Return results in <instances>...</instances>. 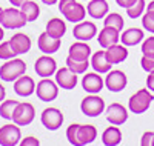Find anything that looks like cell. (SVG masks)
Wrapping results in <instances>:
<instances>
[{"mask_svg":"<svg viewBox=\"0 0 154 146\" xmlns=\"http://www.w3.org/2000/svg\"><path fill=\"white\" fill-rule=\"evenodd\" d=\"M46 32L51 37H56V38H62L63 34L66 32V25L62 19L59 17H53L48 23H46Z\"/></svg>","mask_w":154,"mask_h":146,"instance_id":"27","label":"cell"},{"mask_svg":"<svg viewBox=\"0 0 154 146\" xmlns=\"http://www.w3.org/2000/svg\"><path fill=\"white\" fill-rule=\"evenodd\" d=\"M56 83L62 89H74L77 85V74L72 72L68 66L56 71Z\"/></svg>","mask_w":154,"mask_h":146,"instance_id":"13","label":"cell"},{"mask_svg":"<svg viewBox=\"0 0 154 146\" xmlns=\"http://www.w3.org/2000/svg\"><path fill=\"white\" fill-rule=\"evenodd\" d=\"M108 2L106 0H89V3L86 5V12L93 19H103L108 14Z\"/></svg>","mask_w":154,"mask_h":146,"instance_id":"22","label":"cell"},{"mask_svg":"<svg viewBox=\"0 0 154 146\" xmlns=\"http://www.w3.org/2000/svg\"><path fill=\"white\" fill-rule=\"evenodd\" d=\"M97 34V26L93 23V22H79L74 29H72V35L75 40H82V42H88L91 40V38H94Z\"/></svg>","mask_w":154,"mask_h":146,"instance_id":"10","label":"cell"},{"mask_svg":"<svg viewBox=\"0 0 154 146\" xmlns=\"http://www.w3.org/2000/svg\"><path fill=\"white\" fill-rule=\"evenodd\" d=\"M105 56H106V59H108V62H109L111 65H119V63H122L123 60H126V57H128V49H126V46H125L123 43H122V45L116 43V45H111L109 48H106Z\"/></svg>","mask_w":154,"mask_h":146,"instance_id":"18","label":"cell"},{"mask_svg":"<svg viewBox=\"0 0 154 146\" xmlns=\"http://www.w3.org/2000/svg\"><path fill=\"white\" fill-rule=\"evenodd\" d=\"M134 2H136V0H116V3H117L120 8H125V9L130 8Z\"/></svg>","mask_w":154,"mask_h":146,"instance_id":"42","label":"cell"},{"mask_svg":"<svg viewBox=\"0 0 154 146\" xmlns=\"http://www.w3.org/2000/svg\"><path fill=\"white\" fill-rule=\"evenodd\" d=\"M3 35H5V28H3L2 25H0V40L3 38Z\"/></svg>","mask_w":154,"mask_h":146,"instance_id":"47","label":"cell"},{"mask_svg":"<svg viewBox=\"0 0 154 146\" xmlns=\"http://www.w3.org/2000/svg\"><path fill=\"white\" fill-rule=\"evenodd\" d=\"M35 92H37V97L42 102H53L59 96V85L56 82H53L51 78L45 77L37 83Z\"/></svg>","mask_w":154,"mask_h":146,"instance_id":"5","label":"cell"},{"mask_svg":"<svg viewBox=\"0 0 154 146\" xmlns=\"http://www.w3.org/2000/svg\"><path fill=\"white\" fill-rule=\"evenodd\" d=\"M42 125L49 131H57L63 123V114L57 108H46L40 115Z\"/></svg>","mask_w":154,"mask_h":146,"instance_id":"8","label":"cell"},{"mask_svg":"<svg viewBox=\"0 0 154 146\" xmlns=\"http://www.w3.org/2000/svg\"><path fill=\"white\" fill-rule=\"evenodd\" d=\"M146 88L154 92V71H151L146 77Z\"/></svg>","mask_w":154,"mask_h":146,"instance_id":"40","label":"cell"},{"mask_svg":"<svg viewBox=\"0 0 154 146\" xmlns=\"http://www.w3.org/2000/svg\"><path fill=\"white\" fill-rule=\"evenodd\" d=\"M105 82L103 78L99 75V72H89V74H85V77L82 78V88L89 92V94H97V92L102 91Z\"/></svg>","mask_w":154,"mask_h":146,"instance_id":"14","label":"cell"},{"mask_svg":"<svg viewBox=\"0 0 154 146\" xmlns=\"http://www.w3.org/2000/svg\"><path fill=\"white\" fill-rule=\"evenodd\" d=\"M5 96H6V89L3 88V85H0V102L5 100Z\"/></svg>","mask_w":154,"mask_h":146,"instance_id":"44","label":"cell"},{"mask_svg":"<svg viewBox=\"0 0 154 146\" xmlns=\"http://www.w3.org/2000/svg\"><path fill=\"white\" fill-rule=\"evenodd\" d=\"M42 2H43L45 5H49V6H51V5H54V3H57L59 0H42Z\"/></svg>","mask_w":154,"mask_h":146,"instance_id":"45","label":"cell"},{"mask_svg":"<svg viewBox=\"0 0 154 146\" xmlns=\"http://www.w3.org/2000/svg\"><path fill=\"white\" fill-rule=\"evenodd\" d=\"M74 2H75V0H59V11L63 12V11H65L71 3H74Z\"/></svg>","mask_w":154,"mask_h":146,"instance_id":"41","label":"cell"},{"mask_svg":"<svg viewBox=\"0 0 154 146\" xmlns=\"http://www.w3.org/2000/svg\"><path fill=\"white\" fill-rule=\"evenodd\" d=\"M26 0H9V3L12 5V6H22Z\"/></svg>","mask_w":154,"mask_h":146,"instance_id":"43","label":"cell"},{"mask_svg":"<svg viewBox=\"0 0 154 146\" xmlns=\"http://www.w3.org/2000/svg\"><path fill=\"white\" fill-rule=\"evenodd\" d=\"M142 52H143V56L154 57V37H148L146 40H143V43H142Z\"/></svg>","mask_w":154,"mask_h":146,"instance_id":"35","label":"cell"},{"mask_svg":"<svg viewBox=\"0 0 154 146\" xmlns=\"http://www.w3.org/2000/svg\"><path fill=\"white\" fill-rule=\"evenodd\" d=\"M140 65H142V69H143V71H146V72L154 71V57L143 56L142 59H140Z\"/></svg>","mask_w":154,"mask_h":146,"instance_id":"37","label":"cell"},{"mask_svg":"<svg viewBox=\"0 0 154 146\" xmlns=\"http://www.w3.org/2000/svg\"><path fill=\"white\" fill-rule=\"evenodd\" d=\"M77 128H79V123H72L66 129V138L74 146H77Z\"/></svg>","mask_w":154,"mask_h":146,"instance_id":"36","label":"cell"},{"mask_svg":"<svg viewBox=\"0 0 154 146\" xmlns=\"http://www.w3.org/2000/svg\"><path fill=\"white\" fill-rule=\"evenodd\" d=\"M154 100L152 91L146 89H139L136 94H133L128 100V108L133 114H143L145 111H148L151 102Z\"/></svg>","mask_w":154,"mask_h":146,"instance_id":"2","label":"cell"},{"mask_svg":"<svg viewBox=\"0 0 154 146\" xmlns=\"http://www.w3.org/2000/svg\"><path fill=\"white\" fill-rule=\"evenodd\" d=\"M126 83H128V78L123 71H119V69L108 71V75L105 78V85L111 92H120L122 89H125Z\"/></svg>","mask_w":154,"mask_h":146,"instance_id":"11","label":"cell"},{"mask_svg":"<svg viewBox=\"0 0 154 146\" xmlns=\"http://www.w3.org/2000/svg\"><path fill=\"white\" fill-rule=\"evenodd\" d=\"M91 66L94 68L96 72L99 74H105L108 71H111V63L108 62L106 56H105V51H97L93 54V59H91Z\"/></svg>","mask_w":154,"mask_h":146,"instance_id":"25","label":"cell"},{"mask_svg":"<svg viewBox=\"0 0 154 146\" xmlns=\"http://www.w3.org/2000/svg\"><path fill=\"white\" fill-rule=\"evenodd\" d=\"M26 23H28L26 17L17 8H6L0 14V25L5 29H19V28H23Z\"/></svg>","mask_w":154,"mask_h":146,"instance_id":"3","label":"cell"},{"mask_svg":"<svg viewBox=\"0 0 154 146\" xmlns=\"http://www.w3.org/2000/svg\"><path fill=\"white\" fill-rule=\"evenodd\" d=\"M17 56V52L14 51V48H12L11 42H2L0 43V59L2 60H9V59H14Z\"/></svg>","mask_w":154,"mask_h":146,"instance_id":"33","label":"cell"},{"mask_svg":"<svg viewBox=\"0 0 154 146\" xmlns=\"http://www.w3.org/2000/svg\"><path fill=\"white\" fill-rule=\"evenodd\" d=\"M2 11H3V9H2V8H0V14H2Z\"/></svg>","mask_w":154,"mask_h":146,"instance_id":"48","label":"cell"},{"mask_svg":"<svg viewBox=\"0 0 154 146\" xmlns=\"http://www.w3.org/2000/svg\"><path fill=\"white\" fill-rule=\"evenodd\" d=\"M26 71V63L22 59H9L0 66V78L3 82H16Z\"/></svg>","mask_w":154,"mask_h":146,"instance_id":"1","label":"cell"},{"mask_svg":"<svg viewBox=\"0 0 154 146\" xmlns=\"http://www.w3.org/2000/svg\"><path fill=\"white\" fill-rule=\"evenodd\" d=\"M34 117H35L34 106L26 102H23V103L19 102V105L14 109V114H12V122L19 126H28L34 120Z\"/></svg>","mask_w":154,"mask_h":146,"instance_id":"4","label":"cell"},{"mask_svg":"<svg viewBox=\"0 0 154 146\" xmlns=\"http://www.w3.org/2000/svg\"><path fill=\"white\" fill-rule=\"evenodd\" d=\"M11 45L14 48V51L17 54H26V52L31 49V38L23 34V32H17L11 37Z\"/></svg>","mask_w":154,"mask_h":146,"instance_id":"24","label":"cell"},{"mask_svg":"<svg viewBox=\"0 0 154 146\" xmlns=\"http://www.w3.org/2000/svg\"><path fill=\"white\" fill-rule=\"evenodd\" d=\"M143 28L149 32H154V11H146L145 16L142 17Z\"/></svg>","mask_w":154,"mask_h":146,"instance_id":"34","label":"cell"},{"mask_svg":"<svg viewBox=\"0 0 154 146\" xmlns=\"http://www.w3.org/2000/svg\"><path fill=\"white\" fill-rule=\"evenodd\" d=\"M34 71L37 72L38 77H51L53 74H56L57 71V63L56 60L51 57L49 54H45L42 57H38L35 60V65H34Z\"/></svg>","mask_w":154,"mask_h":146,"instance_id":"9","label":"cell"},{"mask_svg":"<svg viewBox=\"0 0 154 146\" xmlns=\"http://www.w3.org/2000/svg\"><path fill=\"white\" fill-rule=\"evenodd\" d=\"M143 31L139 29V28H130V29H125L120 35V42L125 45V46H136L139 45L140 42L143 40Z\"/></svg>","mask_w":154,"mask_h":146,"instance_id":"23","label":"cell"},{"mask_svg":"<svg viewBox=\"0 0 154 146\" xmlns=\"http://www.w3.org/2000/svg\"><path fill=\"white\" fill-rule=\"evenodd\" d=\"M119 29L112 28V26H105V28H102V31L99 32V45L102 48H109L111 45H116L120 42V35H119Z\"/></svg>","mask_w":154,"mask_h":146,"instance_id":"16","label":"cell"},{"mask_svg":"<svg viewBox=\"0 0 154 146\" xmlns=\"http://www.w3.org/2000/svg\"><path fill=\"white\" fill-rule=\"evenodd\" d=\"M14 91L20 97H29L31 94L35 92V83H34V80L31 77L23 74L14 82Z\"/></svg>","mask_w":154,"mask_h":146,"instance_id":"17","label":"cell"},{"mask_svg":"<svg viewBox=\"0 0 154 146\" xmlns=\"http://www.w3.org/2000/svg\"><path fill=\"white\" fill-rule=\"evenodd\" d=\"M143 11H145V0H136L130 8H126V14L131 19H137L139 16L143 14Z\"/></svg>","mask_w":154,"mask_h":146,"instance_id":"32","label":"cell"},{"mask_svg":"<svg viewBox=\"0 0 154 146\" xmlns=\"http://www.w3.org/2000/svg\"><path fill=\"white\" fill-rule=\"evenodd\" d=\"M62 14L65 16V19H66L68 22L79 23V22H82V20L85 19V16H86V8H85L82 3L74 2V3H71L65 11H63Z\"/></svg>","mask_w":154,"mask_h":146,"instance_id":"20","label":"cell"},{"mask_svg":"<svg viewBox=\"0 0 154 146\" xmlns=\"http://www.w3.org/2000/svg\"><path fill=\"white\" fill-rule=\"evenodd\" d=\"M91 65L88 60H74V59H71L69 56H68V59H66V66L72 71V72H75V74H83L86 69H88V66Z\"/></svg>","mask_w":154,"mask_h":146,"instance_id":"30","label":"cell"},{"mask_svg":"<svg viewBox=\"0 0 154 146\" xmlns=\"http://www.w3.org/2000/svg\"><path fill=\"white\" fill-rule=\"evenodd\" d=\"M146 11H154V0L148 3V8H146Z\"/></svg>","mask_w":154,"mask_h":146,"instance_id":"46","label":"cell"},{"mask_svg":"<svg viewBox=\"0 0 154 146\" xmlns=\"http://www.w3.org/2000/svg\"><path fill=\"white\" fill-rule=\"evenodd\" d=\"M152 146H154V138H152Z\"/></svg>","mask_w":154,"mask_h":146,"instance_id":"49","label":"cell"},{"mask_svg":"<svg viewBox=\"0 0 154 146\" xmlns=\"http://www.w3.org/2000/svg\"><path fill=\"white\" fill-rule=\"evenodd\" d=\"M106 120L111 125H123L128 120V111L120 103H111L106 108Z\"/></svg>","mask_w":154,"mask_h":146,"instance_id":"12","label":"cell"},{"mask_svg":"<svg viewBox=\"0 0 154 146\" xmlns=\"http://www.w3.org/2000/svg\"><path fill=\"white\" fill-rule=\"evenodd\" d=\"M97 137V129L93 125H79L77 128V146L93 143Z\"/></svg>","mask_w":154,"mask_h":146,"instance_id":"19","label":"cell"},{"mask_svg":"<svg viewBox=\"0 0 154 146\" xmlns=\"http://www.w3.org/2000/svg\"><path fill=\"white\" fill-rule=\"evenodd\" d=\"M20 11L23 12V16L26 17L28 22H34L37 20L38 14H40V8L35 2H31V0H26L22 6H20Z\"/></svg>","mask_w":154,"mask_h":146,"instance_id":"28","label":"cell"},{"mask_svg":"<svg viewBox=\"0 0 154 146\" xmlns=\"http://www.w3.org/2000/svg\"><path fill=\"white\" fill-rule=\"evenodd\" d=\"M37 45H38V49H40L43 54H54V52L59 51L60 48V38H56V37H51L46 31L43 34L38 35V40H37Z\"/></svg>","mask_w":154,"mask_h":146,"instance_id":"15","label":"cell"},{"mask_svg":"<svg viewBox=\"0 0 154 146\" xmlns=\"http://www.w3.org/2000/svg\"><path fill=\"white\" fill-rule=\"evenodd\" d=\"M152 138H154V132L146 131V132H143L142 138H140V144L142 146H151L152 144Z\"/></svg>","mask_w":154,"mask_h":146,"instance_id":"38","label":"cell"},{"mask_svg":"<svg viewBox=\"0 0 154 146\" xmlns=\"http://www.w3.org/2000/svg\"><path fill=\"white\" fill-rule=\"evenodd\" d=\"M80 109L88 117H97L105 109V100L99 96H96V94H91V96H88L82 100Z\"/></svg>","mask_w":154,"mask_h":146,"instance_id":"6","label":"cell"},{"mask_svg":"<svg viewBox=\"0 0 154 146\" xmlns=\"http://www.w3.org/2000/svg\"><path fill=\"white\" fill-rule=\"evenodd\" d=\"M20 144L22 146H38L40 141H38V138H35V137H26V138L20 140Z\"/></svg>","mask_w":154,"mask_h":146,"instance_id":"39","label":"cell"},{"mask_svg":"<svg viewBox=\"0 0 154 146\" xmlns=\"http://www.w3.org/2000/svg\"><path fill=\"white\" fill-rule=\"evenodd\" d=\"M102 141L105 146H117L122 141V131L117 128V125L109 126L102 134Z\"/></svg>","mask_w":154,"mask_h":146,"instance_id":"26","label":"cell"},{"mask_svg":"<svg viewBox=\"0 0 154 146\" xmlns=\"http://www.w3.org/2000/svg\"><path fill=\"white\" fill-rule=\"evenodd\" d=\"M68 56L74 60H88L89 56H91V48L86 42H75L69 46V51H68Z\"/></svg>","mask_w":154,"mask_h":146,"instance_id":"21","label":"cell"},{"mask_svg":"<svg viewBox=\"0 0 154 146\" xmlns=\"http://www.w3.org/2000/svg\"><path fill=\"white\" fill-rule=\"evenodd\" d=\"M22 132L19 125H3L0 128V144L2 146H16L20 143Z\"/></svg>","mask_w":154,"mask_h":146,"instance_id":"7","label":"cell"},{"mask_svg":"<svg viewBox=\"0 0 154 146\" xmlns=\"http://www.w3.org/2000/svg\"><path fill=\"white\" fill-rule=\"evenodd\" d=\"M19 105V102L16 100H5L0 103V117L6 118V120H12V114H14L16 106Z\"/></svg>","mask_w":154,"mask_h":146,"instance_id":"29","label":"cell"},{"mask_svg":"<svg viewBox=\"0 0 154 146\" xmlns=\"http://www.w3.org/2000/svg\"><path fill=\"white\" fill-rule=\"evenodd\" d=\"M123 25H125V22H123V17L120 14H117V12L106 14V17H105V26H112V28L122 31L123 29Z\"/></svg>","mask_w":154,"mask_h":146,"instance_id":"31","label":"cell"}]
</instances>
